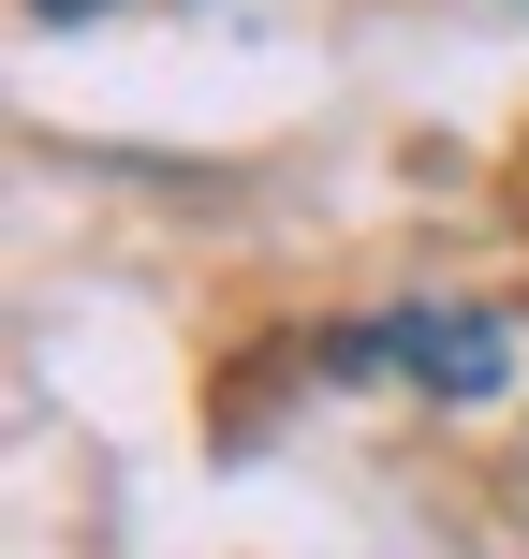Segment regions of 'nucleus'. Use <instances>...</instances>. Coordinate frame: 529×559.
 I'll use <instances>...</instances> for the list:
<instances>
[{
	"mask_svg": "<svg viewBox=\"0 0 529 559\" xmlns=\"http://www.w3.org/2000/svg\"><path fill=\"white\" fill-rule=\"evenodd\" d=\"M29 15H104V0H29Z\"/></svg>",
	"mask_w": 529,
	"mask_h": 559,
	"instance_id": "nucleus-2",
	"label": "nucleus"
},
{
	"mask_svg": "<svg viewBox=\"0 0 529 559\" xmlns=\"http://www.w3.org/2000/svg\"><path fill=\"white\" fill-rule=\"evenodd\" d=\"M353 368H397V383H426V397H485L515 368V338H501V309H397V324L353 338Z\"/></svg>",
	"mask_w": 529,
	"mask_h": 559,
	"instance_id": "nucleus-1",
	"label": "nucleus"
}]
</instances>
